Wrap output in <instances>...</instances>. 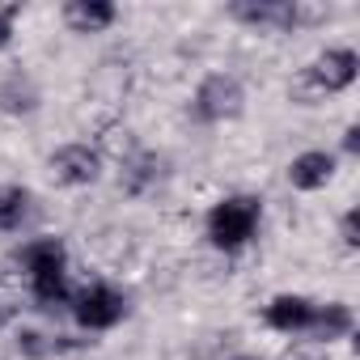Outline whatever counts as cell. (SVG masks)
I'll list each match as a JSON object with an SVG mask.
<instances>
[{"instance_id": "7", "label": "cell", "mask_w": 360, "mask_h": 360, "mask_svg": "<svg viewBox=\"0 0 360 360\" xmlns=\"http://www.w3.org/2000/svg\"><path fill=\"white\" fill-rule=\"evenodd\" d=\"M13 263H18L30 280H39V276L68 271V250H64L60 238H34V242H26V246L13 255Z\"/></svg>"}, {"instance_id": "8", "label": "cell", "mask_w": 360, "mask_h": 360, "mask_svg": "<svg viewBox=\"0 0 360 360\" xmlns=\"http://www.w3.org/2000/svg\"><path fill=\"white\" fill-rule=\"evenodd\" d=\"M115 18H119V9L110 0H68L64 5V26L72 34H102L115 26Z\"/></svg>"}, {"instance_id": "3", "label": "cell", "mask_w": 360, "mask_h": 360, "mask_svg": "<svg viewBox=\"0 0 360 360\" xmlns=\"http://www.w3.org/2000/svg\"><path fill=\"white\" fill-rule=\"evenodd\" d=\"M72 318L85 330H110L127 318V297L110 284H89L72 297Z\"/></svg>"}, {"instance_id": "14", "label": "cell", "mask_w": 360, "mask_h": 360, "mask_svg": "<svg viewBox=\"0 0 360 360\" xmlns=\"http://www.w3.org/2000/svg\"><path fill=\"white\" fill-rule=\"evenodd\" d=\"M30 212V191L26 187H0V233H13Z\"/></svg>"}, {"instance_id": "21", "label": "cell", "mask_w": 360, "mask_h": 360, "mask_svg": "<svg viewBox=\"0 0 360 360\" xmlns=\"http://www.w3.org/2000/svg\"><path fill=\"white\" fill-rule=\"evenodd\" d=\"M229 360H263V356H250V352H242V356H229Z\"/></svg>"}, {"instance_id": "6", "label": "cell", "mask_w": 360, "mask_h": 360, "mask_svg": "<svg viewBox=\"0 0 360 360\" xmlns=\"http://www.w3.org/2000/svg\"><path fill=\"white\" fill-rule=\"evenodd\" d=\"M229 18L259 26V30H292L297 26V0H238V5H229Z\"/></svg>"}, {"instance_id": "9", "label": "cell", "mask_w": 360, "mask_h": 360, "mask_svg": "<svg viewBox=\"0 0 360 360\" xmlns=\"http://www.w3.org/2000/svg\"><path fill=\"white\" fill-rule=\"evenodd\" d=\"M39 102H43V94H39L30 72L9 68L5 77H0V110H5V115H34Z\"/></svg>"}, {"instance_id": "18", "label": "cell", "mask_w": 360, "mask_h": 360, "mask_svg": "<svg viewBox=\"0 0 360 360\" xmlns=\"http://www.w3.org/2000/svg\"><path fill=\"white\" fill-rule=\"evenodd\" d=\"M339 233H343V246H360V212L352 208V212H343V225H339Z\"/></svg>"}, {"instance_id": "5", "label": "cell", "mask_w": 360, "mask_h": 360, "mask_svg": "<svg viewBox=\"0 0 360 360\" xmlns=\"http://www.w3.org/2000/svg\"><path fill=\"white\" fill-rule=\"evenodd\" d=\"M51 178L60 187H89L98 183V174H102V153L89 148V144H64L51 153Z\"/></svg>"}, {"instance_id": "2", "label": "cell", "mask_w": 360, "mask_h": 360, "mask_svg": "<svg viewBox=\"0 0 360 360\" xmlns=\"http://www.w3.org/2000/svg\"><path fill=\"white\" fill-rule=\"evenodd\" d=\"M242 106H246V89H242L233 77H225V72L204 77V81H200V89H195V102H191L195 119H204V123L238 119V115H242Z\"/></svg>"}, {"instance_id": "12", "label": "cell", "mask_w": 360, "mask_h": 360, "mask_svg": "<svg viewBox=\"0 0 360 360\" xmlns=\"http://www.w3.org/2000/svg\"><path fill=\"white\" fill-rule=\"evenodd\" d=\"M352 309L343 305V301H326V305H314V318H309V326H305V335L309 339H318L322 347L330 343V339H343V335H352Z\"/></svg>"}, {"instance_id": "11", "label": "cell", "mask_w": 360, "mask_h": 360, "mask_svg": "<svg viewBox=\"0 0 360 360\" xmlns=\"http://www.w3.org/2000/svg\"><path fill=\"white\" fill-rule=\"evenodd\" d=\"M263 318H267L271 330L301 335V330L309 326V318H314V301H309V297H297V292H284V297H276V301L263 309Z\"/></svg>"}, {"instance_id": "15", "label": "cell", "mask_w": 360, "mask_h": 360, "mask_svg": "<svg viewBox=\"0 0 360 360\" xmlns=\"http://www.w3.org/2000/svg\"><path fill=\"white\" fill-rule=\"evenodd\" d=\"M18 347L26 356H64L72 343H64V335H39V330H22L18 335Z\"/></svg>"}, {"instance_id": "1", "label": "cell", "mask_w": 360, "mask_h": 360, "mask_svg": "<svg viewBox=\"0 0 360 360\" xmlns=\"http://www.w3.org/2000/svg\"><path fill=\"white\" fill-rule=\"evenodd\" d=\"M259 217H263V204L255 195H229V200L212 204V212H208V242L217 250L233 255L255 238Z\"/></svg>"}, {"instance_id": "20", "label": "cell", "mask_w": 360, "mask_h": 360, "mask_svg": "<svg viewBox=\"0 0 360 360\" xmlns=\"http://www.w3.org/2000/svg\"><path fill=\"white\" fill-rule=\"evenodd\" d=\"M343 153H352V157L360 153V127L356 123H347V131H343Z\"/></svg>"}, {"instance_id": "19", "label": "cell", "mask_w": 360, "mask_h": 360, "mask_svg": "<svg viewBox=\"0 0 360 360\" xmlns=\"http://www.w3.org/2000/svg\"><path fill=\"white\" fill-rule=\"evenodd\" d=\"M18 13H22V5H5V9H0V51L13 43V18Z\"/></svg>"}, {"instance_id": "17", "label": "cell", "mask_w": 360, "mask_h": 360, "mask_svg": "<svg viewBox=\"0 0 360 360\" xmlns=\"http://www.w3.org/2000/svg\"><path fill=\"white\" fill-rule=\"evenodd\" d=\"M276 360H330V352H326L322 343H292V347H284Z\"/></svg>"}, {"instance_id": "16", "label": "cell", "mask_w": 360, "mask_h": 360, "mask_svg": "<svg viewBox=\"0 0 360 360\" xmlns=\"http://www.w3.org/2000/svg\"><path fill=\"white\" fill-rule=\"evenodd\" d=\"M22 314V297L13 292V284H5V280H0V330H5L13 318Z\"/></svg>"}, {"instance_id": "10", "label": "cell", "mask_w": 360, "mask_h": 360, "mask_svg": "<svg viewBox=\"0 0 360 360\" xmlns=\"http://www.w3.org/2000/svg\"><path fill=\"white\" fill-rule=\"evenodd\" d=\"M330 178H335V157L322 148H309V153L292 157V165H288V183L297 191H322Z\"/></svg>"}, {"instance_id": "4", "label": "cell", "mask_w": 360, "mask_h": 360, "mask_svg": "<svg viewBox=\"0 0 360 360\" xmlns=\"http://www.w3.org/2000/svg\"><path fill=\"white\" fill-rule=\"evenodd\" d=\"M356 72H360V60H356L352 47H326V51L305 68L309 85H314L322 98H326V94H343V89H352V85H356Z\"/></svg>"}, {"instance_id": "13", "label": "cell", "mask_w": 360, "mask_h": 360, "mask_svg": "<svg viewBox=\"0 0 360 360\" xmlns=\"http://www.w3.org/2000/svg\"><path fill=\"white\" fill-rule=\"evenodd\" d=\"M157 178H161V157L157 153H131V157H123V169H119V191L144 195Z\"/></svg>"}]
</instances>
